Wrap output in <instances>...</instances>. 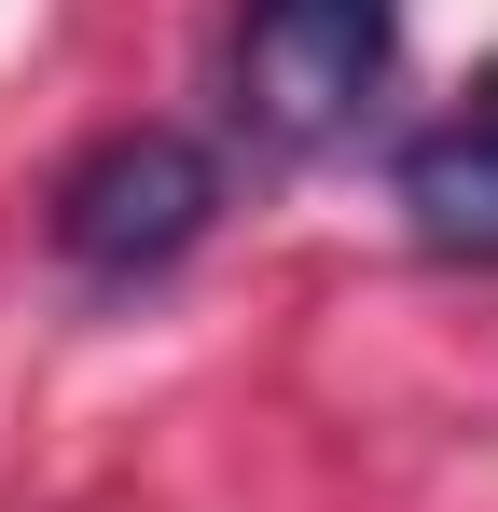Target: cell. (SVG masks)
Listing matches in <instances>:
<instances>
[{
  "label": "cell",
  "mask_w": 498,
  "mask_h": 512,
  "mask_svg": "<svg viewBox=\"0 0 498 512\" xmlns=\"http://www.w3.org/2000/svg\"><path fill=\"white\" fill-rule=\"evenodd\" d=\"M402 56V0H236L222 84L263 153H332Z\"/></svg>",
  "instance_id": "cell-1"
},
{
  "label": "cell",
  "mask_w": 498,
  "mask_h": 512,
  "mask_svg": "<svg viewBox=\"0 0 498 512\" xmlns=\"http://www.w3.org/2000/svg\"><path fill=\"white\" fill-rule=\"evenodd\" d=\"M208 222H222V167H208V139H180V125H125V139L70 153V167H56V194H42L56 263H70V277H97V291L166 277Z\"/></svg>",
  "instance_id": "cell-2"
},
{
  "label": "cell",
  "mask_w": 498,
  "mask_h": 512,
  "mask_svg": "<svg viewBox=\"0 0 498 512\" xmlns=\"http://www.w3.org/2000/svg\"><path fill=\"white\" fill-rule=\"evenodd\" d=\"M402 222L429 236V250H471L498 263V125H429V139H402Z\"/></svg>",
  "instance_id": "cell-3"
},
{
  "label": "cell",
  "mask_w": 498,
  "mask_h": 512,
  "mask_svg": "<svg viewBox=\"0 0 498 512\" xmlns=\"http://www.w3.org/2000/svg\"><path fill=\"white\" fill-rule=\"evenodd\" d=\"M471 125H498V70H485V84H471Z\"/></svg>",
  "instance_id": "cell-4"
}]
</instances>
